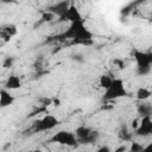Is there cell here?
Masks as SVG:
<instances>
[{"instance_id": "6da1fadb", "label": "cell", "mask_w": 152, "mask_h": 152, "mask_svg": "<svg viewBox=\"0 0 152 152\" xmlns=\"http://www.w3.org/2000/svg\"><path fill=\"white\" fill-rule=\"evenodd\" d=\"M59 39H71L78 44H90L93 42V32L86 26L84 20L69 24L68 28L59 34Z\"/></svg>"}, {"instance_id": "7a4b0ae2", "label": "cell", "mask_w": 152, "mask_h": 152, "mask_svg": "<svg viewBox=\"0 0 152 152\" xmlns=\"http://www.w3.org/2000/svg\"><path fill=\"white\" fill-rule=\"evenodd\" d=\"M127 94L128 93H127V89L125 87L124 80L119 78V77H114L109 88H107L104 90L102 100L104 102H112V101H115L120 97H126Z\"/></svg>"}, {"instance_id": "3957f363", "label": "cell", "mask_w": 152, "mask_h": 152, "mask_svg": "<svg viewBox=\"0 0 152 152\" xmlns=\"http://www.w3.org/2000/svg\"><path fill=\"white\" fill-rule=\"evenodd\" d=\"M61 124L59 119L52 114H45L44 116L37 119L33 125H32V131L34 133H43V132H49L56 128Z\"/></svg>"}, {"instance_id": "277c9868", "label": "cell", "mask_w": 152, "mask_h": 152, "mask_svg": "<svg viewBox=\"0 0 152 152\" xmlns=\"http://www.w3.org/2000/svg\"><path fill=\"white\" fill-rule=\"evenodd\" d=\"M50 141L58 144V145L66 146V147H77L80 145L75 133L71 131H66V129H61L53 133V135L50 138Z\"/></svg>"}, {"instance_id": "5b68a950", "label": "cell", "mask_w": 152, "mask_h": 152, "mask_svg": "<svg viewBox=\"0 0 152 152\" xmlns=\"http://www.w3.org/2000/svg\"><path fill=\"white\" fill-rule=\"evenodd\" d=\"M77 140L80 144H90V142H95L99 138V133L96 131H94L93 128L86 126V125H81L78 126L75 131H74Z\"/></svg>"}, {"instance_id": "8992f818", "label": "cell", "mask_w": 152, "mask_h": 152, "mask_svg": "<svg viewBox=\"0 0 152 152\" xmlns=\"http://www.w3.org/2000/svg\"><path fill=\"white\" fill-rule=\"evenodd\" d=\"M132 55H133V58L137 63V69L151 68V65H152V53L150 51H141V50L134 49Z\"/></svg>"}, {"instance_id": "52a82bcc", "label": "cell", "mask_w": 152, "mask_h": 152, "mask_svg": "<svg viewBox=\"0 0 152 152\" xmlns=\"http://www.w3.org/2000/svg\"><path fill=\"white\" fill-rule=\"evenodd\" d=\"M81 20H84L83 15L74 2L70 4L66 12L58 19V21H61V23H69V24L75 23V21H81Z\"/></svg>"}, {"instance_id": "ba28073f", "label": "cell", "mask_w": 152, "mask_h": 152, "mask_svg": "<svg viewBox=\"0 0 152 152\" xmlns=\"http://www.w3.org/2000/svg\"><path fill=\"white\" fill-rule=\"evenodd\" d=\"M134 133H135V135H139V137H148L152 133V119H151V115H146V116H141L140 118L139 126L134 131Z\"/></svg>"}, {"instance_id": "9c48e42d", "label": "cell", "mask_w": 152, "mask_h": 152, "mask_svg": "<svg viewBox=\"0 0 152 152\" xmlns=\"http://www.w3.org/2000/svg\"><path fill=\"white\" fill-rule=\"evenodd\" d=\"M70 1H58V2H55V4H52L51 6H49L48 8H46V11H49V12H51L52 14H55L58 19L66 12V10L69 8V6H70Z\"/></svg>"}, {"instance_id": "30bf717a", "label": "cell", "mask_w": 152, "mask_h": 152, "mask_svg": "<svg viewBox=\"0 0 152 152\" xmlns=\"http://www.w3.org/2000/svg\"><path fill=\"white\" fill-rule=\"evenodd\" d=\"M4 88L10 90V91L20 89L21 88V78L15 74H12V75L7 76V78L4 83Z\"/></svg>"}, {"instance_id": "8fae6325", "label": "cell", "mask_w": 152, "mask_h": 152, "mask_svg": "<svg viewBox=\"0 0 152 152\" xmlns=\"http://www.w3.org/2000/svg\"><path fill=\"white\" fill-rule=\"evenodd\" d=\"M14 101H15V97L10 90H7L5 88L0 89V107L1 108L12 106L14 103Z\"/></svg>"}, {"instance_id": "7c38bea8", "label": "cell", "mask_w": 152, "mask_h": 152, "mask_svg": "<svg viewBox=\"0 0 152 152\" xmlns=\"http://www.w3.org/2000/svg\"><path fill=\"white\" fill-rule=\"evenodd\" d=\"M151 90L148 89V88H146V87H140V88H138V90L135 91V97L139 100V101H146L147 99H150L151 97Z\"/></svg>"}, {"instance_id": "4fadbf2b", "label": "cell", "mask_w": 152, "mask_h": 152, "mask_svg": "<svg viewBox=\"0 0 152 152\" xmlns=\"http://www.w3.org/2000/svg\"><path fill=\"white\" fill-rule=\"evenodd\" d=\"M151 110H152L151 104L150 103H145V101H142L140 104H138V114H139V118L146 116V115H151Z\"/></svg>"}, {"instance_id": "5bb4252c", "label": "cell", "mask_w": 152, "mask_h": 152, "mask_svg": "<svg viewBox=\"0 0 152 152\" xmlns=\"http://www.w3.org/2000/svg\"><path fill=\"white\" fill-rule=\"evenodd\" d=\"M113 78L114 77H112L110 75H101L100 76V78H99V86L103 89V90H106L107 88H109V86L112 84V81H113Z\"/></svg>"}, {"instance_id": "9a60e30c", "label": "cell", "mask_w": 152, "mask_h": 152, "mask_svg": "<svg viewBox=\"0 0 152 152\" xmlns=\"http://www.w3.org/2000/svg\"><path fill=\"white\" fill-rule=\"evenodd\" d=\"M2 31H4V33L7 34L8 37H13V36H15V34L18 33V28H17V26H15V25H12V24L5 26V27L2 28Z\"/></svg>"}, {"instance_id": "2e32d148", "label": "cell", "mask_w": 152, "mask_h": 152, "mask_svg": "<svg viewBox=\"0 0 152 152\" xmlns=\"http://www.w3.org/2000/svg\"><path fill=\"white\" fill-rule=\"evenodd\" d=\"M40 19H42V21H44V23H51V21H53L55 19H56V15L55 14H52L51 12H49V11H43L42 12V17H40Z\"/></svg>"}, {"instance_id": "e0dca14e", "label": "cell", "mask_w": 152, "mask_h": 152, "mask_svg": "<svg viewBox=\"0 0 152 152\" xmlns=\"http://www.w3.org/2000/svg\"><path fill=\"white\" fill-rule=\"evenodd\" d=\"M142 147H144L142 144H140L138 141H131V145L127 148V152H141Z\"/></svg>"}, {"instance_id": "ac0fdd59", "label": "cell", "mask_w": 152, "mask_h": 152, "mask_svg": "<svg viewBox=\"0 0 152 152\" xmlns=\"http://www.w3.org/2000/svg\"><path fill=\"white\" fill-rule=\"evenodd\" d=\"M14 57H12V56H7V57H5L4 58V61H2V68L4 69H10V68H12L13 66V64H14Z\"/></svg>"}, {"instance_id": "d6986e66", "label": "cell", "mask_w": 152, "mask_h": 152, "mask_svg": "<svg viewBox=\"0 0 152 152\" xmlns=\"http://www.w3.org/2000/svg\"><path fill=\"white\" fill-rule=\"evenodd\" d=\"M120 137L124 139V141H129L132 138V133L127 129V127H124V129L120 132Z\"/></svg>"}, {"instance_id": "ffe728a7", "label": "cell", "mask_w": 152, "mask_h": 152, "mask_svg": "<svg viewBox=\"0 0 152 152\" xmlns=\"http://www.w3.org/2000/svg\"><path fill=\"white\" fill-rule=\"evenodd\" d=\"M113 64H114V66L116 68V70H122V69H125V62L122 61V59H120V58H114L113 59Z\"/></svg>"}, {"instance_id": "44dd1931", "label": "cell", "mask_w": 152, "mask_h": 152, "mask_svg": "<svg viewBox=\"0 0 152 152\" xmlns=\"http://www.w3.org/2000/svg\"><path fill=\"white\" fill-rule=\"evenodd\" d=\"M139 121H140V118H135V119H133V120L131 121L129 128H131V129H133V132L138 128V126H139Z\"/></svg>"}, {"instance_id": "7402d4cb", "label": "cell", "mask_w": 152, "mask_h": 152, "mask_svg": "<svg viewBox=\"0 0 152 152\" xmlns=\"http://www.w3.org/2000/svg\"><path fill=\"white\" fill-rule=\"evenodd\" d=\"M127 148H128V146H127L126 144H121V145H119L116 148L112 150V152H127Z\"/></svg>"}, {"instance_id": "603a6c76", "label": "cell", "mask_w": 152, "mask_h": 152, "mask_svg": "<svg viewBox=\"0 0 152 152\" xmlns=\"http://www.w3.org/2000/svg\"><path fill=\"white\" fill-rule=\"evenodd\" d=\"M51 99H52L51 106H53V107H61V106H62V100H61L59 97L55 96V97H51Z\"/></svg>"}, {"instance_id": "cb8c5ba5", "label": "cell", "mask_w": 152, "mask_h": 152, "mask_svg": "<svg viewBox=\"0 0 152 152\" xmlns=\"http://www.w3.org/2000/svg\"><path fill=\"white\" fill-rule=\"evenodd\" d=\"M96 152H112V150H110L109 146H107V145H102V146H100V147L96 150Z\"/></svg>"}, {"instance_id": "d4e9b609", "label": "cell", "mask_w": 152, "mask_h": 152, "mask_svg": "<svg viewBox=\"0 0 152 152\" xmlns=\"http://www.w3.org/2000/svg\"><path fill=\"white\" fill-rule=\"evenodd\" d=\"M113 108H114V106H113V104H109V103H107V102H104L103 106H101V109H102V110H109V109H113Z\"/></svg>"}, {"instance_id": "484cf974", "label": "cell", "mask_w": 152, "mask_h": 152, "mask_svg": "<svg viewBox=\"0 0 152 152\" xmlns=\"http://www.w3.org/2000/svg\"><path fill=\"white\" fill-rule=\"evenodd\" d=\"M141 152H152V144H148V145L144 146Z\"/></svg>"}, {"instance_id": "4316f807", "label": "cell", "mask_w": 152, "mask_h": 152, "mask_svg": "<svg viewBox=\"0 0 152 152\" xmlns=\"http://www.w3.org/2000/svg\"><path fill=\"white\" fill-rule=\"evenodd\" d=\"M31 152H38V151H31Z\"/></svg>"}]
</instances>
